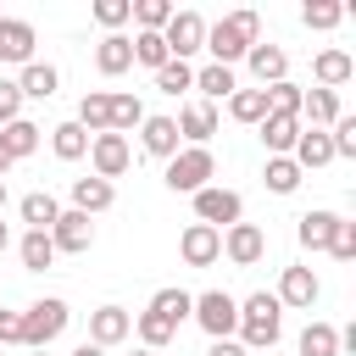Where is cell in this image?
I'll return each mask as SVG.
<instances>
[{
    "label": "cell",
    "mask_w": 356,
    "mask_h": 356,
    "mask_svg": "<svg viewBox=\"0 0 356 356\" xmlns=\"http://www.w3.org/2000/svg\"><path fill=\"white\" fill-rule=\"evenodd\" d=\"M256 33H261V17L256 11H228L222 22H206V50H211L217 67H234L256 44Z\"/></svg>",
    "instance_id": "6da1fadb"
},
{
    "label": "cell",
    "mask_w": 356,
    "mask_h": 356,
    "mask_svg": "<svg viewBox=\"0 0 356 356\" xmlns=\"http://www.w3.org/2000/svg\"><path fill=\"white\" fill-rule=\"evenodd\" d=\"M234 334L245 339V350H273L278 334H284V306H278L273 295L239 300V328H234Z\"/></svg>",
    "instance_id": "7a4b0ae2"
},
{
    "label": "cell",
    "mask_w": 356,
    "mask_h": 356,
    "mask_svg": "<svg viewBox=\"0 0 356 356\" xmlns=\"http://www.w3.org/2000/svg\"><path fill=\"white\" fill-rule=\"evenodd\" d=\"M211 172H217V156H211L206 145H184V150L167 161V189H172V195H200V189L211 184Z\"/></svg>",
    "instance_id": "3957f363"
},
{
    "label": "cell",
    "mask_w": 356,
    "mask_h": 356,
    "mask_svg": "<svg viewBox=\"0 0 356 356\" xmlns=\"http://www.w3.org/2000/svg\"><path fill=\"white\" fill-rule=\"evenodd\" d=\"M67 300L61 295H44V300H33L28 312H22V345L28 350H44L50 339H61V328H67Z\"/></svg>",
    "instance_id": "277c9868"
},
{
    "label": "cell",
    "mask_w": 356,
    "mask_h": 356,
    "mask_svg": "<svg viewBox=\"0 0 356 356\" xmlns=\"http://www.w3.org/2000/svg\"><path fill=\"white\" fill-rule=\"evenodd\" d=\"M189 317H195L211 339H228V334L239 328V300H234V295H222V289H206V295H195Z\"/></svg>",
    "instance_id": "5b68a950"
},
{
    "label": "cell",
    "mask_w": 356,
    "mask_h": 356,
    "mask_svg": "<svg viewBox=\"0 0 356 356\" xmlns=\"http://www.w3.org/2000/svg\"><path fill=\"white\" fill-rule=\"evenodd\" d=\"M245 217V200L234 195V189H222V184H206L200 195H195V222H206V228H234Z\"/></svg>",
    "instance_id": "8992f818"
},
{
    "label": "cell",
    "mask_w": 356,
    "mask_h": 356,
    "mask_svg": "<svg viewBox=\"0 0 356 356\" xmlns=\"http://www.w3.org/2000/svg\"><path fill=\"white\" fill-rule=\"evenodd\" d=\"M161 44L172 61H189L195 50H206V17L200 11H172V22L161 28Z\"/></svg>",
    "instance_id": "52a82bcc"
},
{
    "label": "cell",
    "mask_w": 356,
    "mask_h": 356,
    "mask_svg": "<svg viewBox=\"0 0 356 356\" xmlns=\"http://www.w3.org/2000/svg\"><path fill=\"white\" fill-rule=\"evenodd\" d=\"M128 161H134V150H128V139L122 134H95L89 139V167H95V178H122L128 172Z\"/></svg>",
    "instance_id": "ba28073f"
},
{
    "label": "cell",
    "mask_w": 356,
    "mask_h": 356,
    "mask_svg": "<svg viewBox=\"0 0 356 356\" xmlns=\"http://www.w3.org/2000/svg\"><path fill=\"white\" fill-rule=\"evenodd\" d=\"M222 256H228L234 267H256V261L267 256V234H261L256 222H234V228H222Z\"/></svg>",
    "instance_id": "9c48e42d"
},
{
    "label": "cell",
    "mask_w": 356,
    "mask_h": 356,
    "mask_svg": "<svg viewBox=\"0 0 356 356\" xmlns=\"http://www.w3.org/2000/svg\"><path fill=\"white\" fill-rule=\"evenodd\" d=\"M50 245H56V256H61V250H67V256H83V250L95 245V222H89L83 211H61L56 228H50Z\"/></svg>",
    "instance_id": "30bf717a"
},
{
    "label": "cell",
    "mask_w": 356,
    "mask_h": 356,
    "mask_svg": "<svg viewBox=\"0 0 356 356\" xmlns=\"http://www.w3.org/2000/svg\"><path fill=\"white\" fill-rule=\"evenodd\" d=\"M178 256H184L189 267H211V261L222 256V234L206 228V222H189V228L178 234Z\"/></svg>",
    "instance_id": "8fae6325"
},
{
    "label": "cell",
    "mask_w": 356,
    "mask_h": 356,
    "mask_svg": "<svg viewBox=\"0 0 356 356\" xmlns=\"http://www.w3.org/2000/svg\"><path fill=\"white\" fill-rule=\"evenodd\" d=\"M128 334H134V312H122V306H100V312H89V345L111 350V345H122Z\"/></svg>",
    "instance_id": "7c38bea8"
},
{
    "label": "cell",
    "mask_w": 356,
    "mask_h": 356,
    "mask_svg": "<svg viewBox=\"0 0 356 356\" xmlns=\"http://www.w3.org/2000/svg\"><path fill=\"white\" fill-rule=\"evenodd\" d=\"M317 295H323V284H317V273H312V267H284V278H278V295H273V300H278V306H300V312H306Z\"/></svg>",
    "instance_id": "4fadbf2b"
},
{
    "label": "cell",
    "mask_w": 356,
    "mask_h": 356,
    "mask_svg": "<svg viewBox=\"0 0 356 356\" xmlns=\"http://www.w3.org/2000/svg\"><path fill=\"white\" fill-rule=\"evenodd\" d=\"M245 61H250V72H256V83H261V89H273V83H284V78H289V56H284L278 44H261V39H256V44L245 50Z\"/></svg>",
    "instance_id": "5bb4252c"
},
{
    "label": "cell",
    "mask_w": 356,
    "mask_h": 356,
    "mask_svg": "<svg viewBox=\"0 0 356 356\" xmlns=\"http://www.w3.org/2000/svg\"><path fill=\"white\" fill-rule=\"evenodd\" d=\"M0 61H17V67L33 61V22H22V17H0Z\"/></svg>",
    "instance_id": "9a60e30c"
},
{
    "label": "cell",
    "mask_w": 356,
    "mask_h": 356,
    "mask_svg": "<svg viewBox=\"0 0 356 356\" xmlns=\"http://www.w3.org/2000/svg\"><path fill=\"white\" fill-rule=\"evenodd\" d=\"M178 139H189V145H206L211 134H217V106H206V100H189L178 117Z\"/></svg>",
    "instance_id": "2e32d148"
},
{
    "label": "cell",
    "mask_w": 356,
    "mask_h": 356,
    "mask_svg": "<svg viewBox=\"0 0 356 356\" xmlns=\"http://www.w3.org/2000/svg\"><path fill=\"white\" fill-rule=\"evenodd\" d=\"M289 161H295L300 172H312V167H328V161H334V145H328V128H300V139H295V150H289Z\"/></svg>",
    "instance_id": "e0dca14e"
},
{
    "label": "cell",
    "mask_w": 356,
    "mask_h": 356,
    "mask_svg": "<svg viewBox=\"0 0 356 356\" xmlns=\"http://www.w3.org/2000/svg\"><path fill=\"white\" fill-rule=\"evenodd\" d=\"M111 200H117V189L106 184V178H72V211H83V217H95V211H111Z\"/></svg>",
    "instance_id": "ac0fdd59"
},
{
    "label": "cell",
    "mask_w": 356,
    "mask_h": 356,
    "mask_svg": "<svg viewBox=\"0 0 356 356\" xmlns=\"http://www.w3.org/2000/svg\"><path fill=\"white\" fill-rule=\"evenodd\" d=\"M312 78H317V89H339V83H350V78H356V61H350L345 50H317Z\"/></svg>",
    "instance_id": "d6986e66"
},
{
    "label": "cell",
    "mask_w": 356,
    "mask_h": 356,
    "mask_svg": "<svg viewBox=\"0 0 356 356\" xmlns=\"http://www.w3.org/2000/svg\"><path fill=\"white\" fill-rule=\"evenodd\" d=\"M72 122H78L89 139H95V134H111V95H106V89H89V95L78 100V117H72Z\"/></svg>",
    "instance_id": "ffe728a7"
},
{
    "label": "cell",
    "mask_w": 356,
    "mask_h": 356,
    "mask_svg": "<svg viewBox=\"0 0 356 356\" xmlns=\"http://www.w3.org/2000/svg\"><path fill=\"white\" fill-rule=\"evenodd\" d=\"M256 128H261L267 156H289V150H295V139H300V117H273V111H267Z\"/></svg>",
    "instance_id": "44dd1931"
},
{
    "label": "cell",
    "mask_w": 356,
    "mask_h": 356,
    "mask_svg": "<svg viewBox=\"0 0 356 356\" xmlns=\"http://www.w3.org/2000/svg\"><path fill=\"white\" fill-rule=\"evenodd\" d=\"M139 145H145L150 156H167V161H172V156H178V122H172V117H145V122H139Z\"/></svg>",
    "instance_id": "7402d4cb"
},
{
    "label": "cell",
    "mask_w": 356,
    "mask_h": 356,
    "mask_svg": "<svg viewBox=\"0 0 356 356\" xmlns=\"http://www.w3.org/2000/svg\"><path fill=\"white\" fill-rule=\"evenodd\" d=\"M17 211H22V222H28L33 234H50V228H56V217H61V206H56V195H50V189L22 195V206H17Z\"/></svg>",
    "instance_id": "603a6c76"
},
{
    "label": "cell",
    "mask_w": 356,
    "mask_h": 356,
    "mask_svg": "<svg viewBox=\"0 0 356 356\" xmlns=\"http://www.w3.org/2000/svg\"><path fill=\"white\" fill-rule=\"evenodd\" d=\"M39 134H44L39 122L17 117V122H6V128H0V150H6L11 161H22V156H33V150H39Z\"/></svg>",
    "instance_id": "cb8c5ba5"
},
{
    "label": "cell",
    "mask_w": 356,
    "mask_h": 356,
    "mask_svg": "<svg viewBox=\"0 0 356 356\" xmlns=\"http://www.w3.org/2000/svg\"><path fill=\"white\" fill-rule=\"evenodd\" d=\"M95 67H100L106 78H117V72H128V67H134V44H128L122 33H106V39L95 44Z\"/></svg>",
    "instance_id": "d4e9b609"
},
{
    "label": "cell",
    "mask_w": 356,
    "mask_h": 356,
    "mask_svg": "<svg viewBox=\"0 0 356 356\" xmlns=\"http://www.w3.org/2000/svg\"><path fill=\"white\" fill-rule=\"evenodd\" d=\"M56 83H61V72H56L50 61H28V67H22V78H17L22 100H50V95H56Z\"/></svg>",
    "instance_id": "484cf974"
},
{
    "label": "cell",
    "mask_w": 356,
    "mask_h": 356,
    "mask_svg": "<svg viewBox=\"0 0 356 356\" xmlns=\"http://www.w3.org/2000/svg\"><path fill=\"white\" fill-rule=\"evenodd\" d=\"M334 222H339V211H306V217H300V228H295V239H300L306 250H328Z\"/></svg>",
    "instance_id": "4316f807"
},
{
    "label": "cell",
    "mask_w": 356,
    "mask_h": 356,
    "mask_svg": "<svg viewBox=\"0 0 356 356\" xmlns=\"http://www.w3.org/2000/svg\"><path fill=\"white\" fill-rule=\"evenodd\" d=\"M300 117H312V128H334L339 95H334V89H306V95H300Z\"/></svg>",
    "instance_id": "83f0119b"
},
{
    "label": "cell",
    "mask_w": 356,
    "mask_h": 356,
    "mask_svg": "<svg viewBox=\"0 0 356 356\" xmlns=\"http://www.w3.org/2000/svg\"><path fill=\"white\" fill-rule=\"evenodd\" d=\"M195 89H200V95H206V106H211V100H228L239 83H234V67H217V61H211V67H200V72H195Z\"/></svg>",
    "instance_id": "f1b7e54d"
},
{
    "label": "cell",
    "mask_w": 356,
    "mask_h": 356,
    "mask_svg": "<svg viewBox=\"0 0 356 356\" xmlns=\"http://www.w3.org/2000/svg\"><path fill=\"white\" fill-rule=\"evenodd\" d=\"M50 150H56L61 161H78V156H89V134H83L78 122H56V128H50Z\"/></svg>",
    "instance_id": "f546056e"
},
{
    "label": "cell",
    "mask_w": 356,
    "mask_h": 356,
    "mask_svg": "<svg viewBox=\"0 0 356 356\" xmlns=\"http://www.w3.org/2000/svg\"><path fill=\"white\" fill-rule=\"evenodd\" d=\"M17 256H22L28 273H44V267L56 261V245H50V234H33V228H28V234L17 239Z\"/></svg>",
    "instance_id": "4dcf8cb0"
},
{
    "label": "cell",
    "mask_w": 356,
    "mask_h": 356,
    "mask_svg": "<svg viewBox=\"0 0 356 356\" xmlns=\"http://www.w3.org/2000/svg\"><path fill=\"white\" fill-rule=\"evenodd\" d=\"M134 334H139V345H145V350H167L178 328H172V323H161V317H156V312L145 306V312L134 317Z\"/></svg>",
    "instance_id": "1f68e13d"
},
{
    "label": "cell",
    "mask_w": 356,
    "mask_h": 356,
    "mask_svg": "<svg viewBox=\"0 0 356 356\" xmlns=\"http://www.w3.org/2000/svg\"><path fill=\"white\" fill-rule=\"evenodd\" d=\"M228 117L234 122H261L267 117V89H234L228 95Z\"/></svg>",
    "instance_id": "d6a6232c"
},
{
    "label": "cell",
    "mask_w": 356,
    "mask_h": 356,
    "mask_svg": "<svg viewBox=\"0 0 356 356\" xmlns=\"http://www.w3.org/2000/svg\"><path fill=\"white\" fill-rule=\"evenodd\" d=\"M261 178H267V189H273V195H295L306 172H300L289 156H267V172H261Z\"/></svg>",
    "instance_id": "836d02e7"
},
{
    "label": "cell",
    "mask_w": 356,
    "mask_h": 356,
    "mask_svg": "<svg viewBox=\"0 0 356 356\" xmlns=\"http://www.w3.org/2000/svg\"><path fill=\"white\" fill-rule=\"evenodd\" d=\"M189 306H195V295H184V289H156V295H150V312H156L161 323H172V328L189 317Z\"/></svg>",
    "instance_id": "e575fe53"
},
{
    "label": "cell",
    "mask_w": 356,
    "mask_h": 356,
    "mask_svg": "<svg viewBox=\"0 0 356 356\" xmlns=\"http://www.w3.org/2000/svg\"><path fill=\"white\" fill-rule=\"evenodd\" d=\"M300 356H339V328H334V323H306Z\"/></svg>",
    "instance_id": "d590c367"
},
{
    "label": "cell",
    "mask_w": 356,
    "mask_h": 356,
    "mask_svg": "<svg viewBox=\"0 0 356 356\" xmlns=\"http://www.w3.org/2000/svg\"><path fill=\"white\" fill-rule=\"evenodd\" d=\"M172 11H178V6H167V0H134V22H139V33H161V28L172 22Z\"/></svg>",
    "instance_id": "8d00e7d4"
},
{
    "label": "cell",
    "mask_w": 356,
    "mask_h": 356,
    "mask_svg": "<svg viewBox=\"0 0 356 356\" xmlns=\"http://www.w3.org/2000/svg\"><path fill=\"white\" fill-rule=\"evenodd\" d=\"M128 44H134V61H139V67H150V72H161V67L172 61V56H167V44H161V33H134Z\"/></svg>",
    "instance_id": "74e56055"
},
{
    "label": "cell",
    "mask_w": 356,
    "mask_h": 356,
    "mask_svg": "<svg viewBox=\"0 0 356 356\" xmlns=\"http://www.w3.org/2000/svg\"><path fill=\"white\" fill-rule=\"evenodd\" d=\"M139 122H145L139 95H111V134H122V139H128V128H139Z\"/></svg>",
    "instance_id": "f35d334b"
},
{
    "label": "cell",
    "mask_w": 356,
    "mask_h": 356,
    "mask_svg": "<svg viewBox=\"0 0 356 356\" xmlns=\"http://www.w3.org/2000/svg\"><path fill=\"white\" fill-rule=\"evenodd\" d=\"M300 95H306V89L284 78V83L267 89V111H273V117H300Z\"/></svg>",
    "instance_id": "ab89813d"
},
{
    "label": "cell",
    "mask_w": 356,
    "mask_h": 356,
    "mask_svg": "<svg viewBox=\"0 0 356 356\" xmlns=\"http://www.w3.org/2000/svg\"><path fill=\"white\" fill-rule=\"evenodd\" d=\"M156 89H161V95H184V89H195V67H189V61H167V67L156 72Z\"/></svg>",
    "instance_id": "60d3db41"
},
{
    "label": "cell",
    "mask_w": 356,
    "mask_h": 356,
    "mask_svg": "<svg viewBox=\"0 0 356 356\" xmlns=\"http://www.w3.org/2000/svg\"><path fill=\"white\" fill-rule=\"evenodd\" d=\"M339 17H345L339 0H306V6H300V22H306V28H334Z\"/></svg>",
    "instance_id": "b9f144b4"
},
{
    "label": "cell",
    "mask_w": 356,
    "mask_h": 356,
    "mask_svg": "<svg viewBox=\"0 0 356 356\" xmlns=\"http://www.w3.org/2000/svg\"><path fill=\"white\" fill-rule=\"evenodd\" d=\"M328 145H334V156H356V117H334V128H328Z\"/></svg>",
    "instance_id": "7bdbcfd3"
},
{
    "label": "cell",
    "mask_w": 356,
    "mask_h": 356,
    "mask_svg": "<svg viewBox=\"0 0 356 356\" xmlns=\"http://www.w3.org/2000/svg\"><path fill=\"white\" fill-rule=\"evenodd\" d=\"M328 256L334 261H356V222H334V239H328Z\"/></svg>",
    "instance_id": "ee69618b"
},
{
    "label": "cell",
    "mask_w": 356,
    "mask_h": 356,
    "mask_svg": "<svg viewBox=\"0 0 356 356\" xmlns=\"http://www.w3.org/2000/svg\"><path fill=\"white\" fill-rule=\"evenodd\" d=\"M134 17V0H95V22L100 28H122Z\"/></svg>",
    "instance_id": "f6af8a7d"
},
{
    "label": "cell",
    "mask_w": 356,
    "mask_h": 356,
    "mask_svg": "<svg viewBox=\"0 0 356 356\" xmlns=\"http://www.w3.org/2000/svg\"><path fill=\"white\" fill-rule=\"evenodd\" d=\"M17 117H22V89H17V78H0V128Z\"/></svg>",
    "instance_id": "bcb514c9"
},
{
    "label": "cell",
    "mask_w": 356,
    "mask_h": 356,
    "mask_svg": "<svg viewBox=\"0 0 356 356\" xmlns=\"http://www.w3.org/2000/svg\"><path fill=\"white\" fill-rule=\"evenodd\" d=\"M0 345H22V312L0 306Z\"/></svg>",
    "instance_id": "7dc6e473"
},
{
    "label": "cell",
    "mask_w": 356,
    "mask_h": 356,
    "mask_svg": "<svg viewBox=\"0 0 356 356\" xmlns=\"http://www.w3.org/2000/svg\"><path fill=\"white\" fill-rule=\"evenodd\" d=\"M206 356H245V345H239V339H211Z\"/></svg>",
    "instance_id": "c3c4849f"
},
{
    "label": "cell",
    "mask_w": 356,
    "mask_h": 356,
    "mask_svg": "<svg viewBox=\"0 0 356 356\" xmlns=\"http://www.w3.org/2000/svg\"><path fill=\"white\" fill-rule=\"evenodd\" d=\"M72 356H106V350H100V345H89V339H83V345H78V350H72Z\"/></svg>",
    "instance_id": "681fc988"
},
{
    "label": "cell",
    "mask_w": 356,
    "mask_h": 356,
    "mask_svg": "<svg viewBox=\"0 0 356 356\" xmlns=\"http://www.w3.org/2000/svg\"><path fill=\"white\" fill-rule=\"evenodd\" d=\"M6 172H11V156H6V150H0V178H6Z\"/></svg>",
    "instance_id": "f907efd6"
},
{
    "label": "cell",
    "mask_w": 356,
    "mask_h": 356,
    "mask_svg": "<svg viewBox=\"0 0 356 356\" xmlns=\"http://www.w3.org/2000/svg\"><path fill=\"white\" fill-rule=\"evenodd\" d=\"M6 245H11V228H6V222H0V250H6Z\"/></svg>",
    "instance_id": "816d5d0a"
},
{
    "label": "cell",
    "mask_w": 356,
    "mask_h": 356,
    "mask_svg": "<svg viewBox=\"0 0 356 356\" xmlns=\"http://www.w3.org/2000/svg\"><path fill=\"white\" fill-rule=\"evenodd\" d=\"M0 211H6V178H0Z\"/></svg>",
    "instance_id": "f5cc1de1"
},
{
    "label": "cell",
    "mask_w": 356,
    "mask_h": 356,
    "mask_svg": "<svg viewBox=\"0 0 356 356\" xmlns=\"http://www.w3.org/2000/svg\"><path fill=\"white\" fill-rule=\"evenodd\" d=\"M134 356H156V350H134Z\"/></svg>",
    "instance_id": "db71d44e"
},
{
    "label": "cell",
    "mask_w": 356,
    "mask_h": 356,
    "mask_svg": "<svg viewBox=\"0 0 356 356\" xmlns=\"http://www.w3.org/2000/svg\"><path fill=\"white\" fill-rule=\"evenodd\" d=\"M33 356H44V350H33Z\"/></svg>",
    "instance_id": "11a10c76"
}]
</instances>
